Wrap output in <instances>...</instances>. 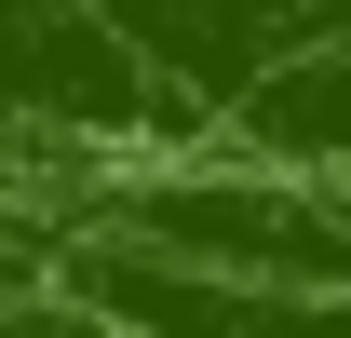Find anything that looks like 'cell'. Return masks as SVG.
I'll return each mask as SVG.
<instances>
[{"instance_id":"obj_1","label":"cell","mask_w":351,"mask_h":338,"mask_svg":"<svg viewBox=\"0 0 351 338\" xmlns=\"http://www.w3.org/2000/svg\"><path fill=\"white\" fill-rule=\"evenodd\" d=\"M230 135H243V163L338 176V190H351V27H324L311 54H284V68L230 109Z\"/></svg>"}]
</instances>
